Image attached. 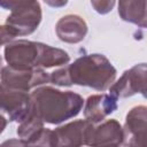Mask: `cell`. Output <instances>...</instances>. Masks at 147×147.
I'll list each match as a JSON object with an SVG mask.
<instances>
[{"label":"cell","instance_id":"cell-1","mask_svg":"<svg viewBox=\"0 0 147 147\" xmlns=\"http://www.w3.org/2000/svg\"><path fill=\"white\" fill-rule=\"evenodd\" d=\"M32 111L42 122L59 124L76 116L84 103L83 98L71 91L62 92L52 87L37 88L31 93Z\"/></svg>","mask_w":147,"mask_h":147},{"label":"cell","instance_id":"cell-2","mask_svg":"<svg viewBox=\"0 0 147 147\" xmlns=\"http://www.w3.org/2000/svg\"><path fill=\"white\" fill-rule=\"evenodd\" d=\"M5 59L9 67L17 70L62 65L70 60L68 53L62 49L28 40L8 44L5 48Z\"/></svg>","mask_w":147,"mask_h":147},{"label":"cell","instance_id":"cell-3","mask_svg":"<svg viewBox=\"0 0 147 147\" xmlns=\"http://www.w3.org/2000/svg\"><path fill=\"white\" fill-rule=\"evenodd\" d=\"M67 68L71 84L90 86L98 91L107 90L116 77V69L101 54L82 56Z\"/></svg>","mask_w":147,"mask_h":147},{"label":"cell","instance_id":"cell-4","mask_svg":"<svg viewBox=\"0 0 147 147\" xmlns=\"http://www.w3.org/2000/svg\"><path fill=\"white\" fill-rule=\"evenodd\" d=\"M31 113L32 101L26 91L0 84V114L7 121L22 122Z\"/></svg>","mask_w":147,"mask_h":147},{"label":"cell","instance_id":"cell-5","mask_svg":"<svg viewBox=\"0 0 147 147\" xmlns=\"http://www.w3.org/2000/svg\"><path fill=\"white\" fill-rule=\"evenodd\" d=\"M0 75L1 84L26 92L34 86L49 82V75H47V72H45L40 68L17 70L8 65L1 70Z\"/></svg>","mask_w":147,"mask_h":147},{"label":"cell","instance_id":"cell-6","mask_svg":"<svg viewBox=\"0 0 147 147\" xmlns=\"http://www.w3.org/2000/svg\"><path fill=\"white\" fill-rule=\"evenodd\" d=\"M93 130V123L90 121H76L52 131L51 146L65 145H87Z\"/></svg>","mask_w":147,"mask_h":147},{"label":"cell","instance_id":"cell-7","mask_svg":"<svg viewBox=\"0 0 147 147\" xmlns=\"http://www.w3.org/2000/svg\"><path fill=\"white\" fill-rule=\"evenodd\" d=\"M146 92V64L134 65L110 86V93L117 98H126L136 93L145 95Z\"/></svg>","mask_w":147,"mask_h":147},{"label":"cell","instance_id":"cell-8","mask_svg":"<svg viewBox=\"0 0 147 147\" xmlns=\"http://www.w3.org/2000/svg\"><path fill=\"white\" fill-rule=\"evenodd\" d=\"M41 21V10L39 3L36 1L29 7L13 10L7 17L6 24L9 25L17 36H25L32 33Z\"/></svg>","mask_w":147,"mask_h":147},{"label":"cell","instance_id":"cell-9","mask_svg":"<svg viewBox=\"0 0 147 147\" xmlns=\"http://www.w3.org/2000/svg\"><path fill=\"white\" fill-rule=\"evenodd\" d=\"M146 107L139 106L126 115L125 126L123 129L124 139H126V145L132 146H145L146 145Z\"/></svg>","mask_w":147,"mask_h":147},{"label":"cell","instance_id":"cell-10","mask_svg":"<svg viewBox=\"0 0 147 147\" xmlns=\"http://www.w3.org/2000/svg\"><path fill=\"white\" fill-rule=\"evenodd\" d=\"M117 109V96L114 94H94L88 96L84 108V116L92 123L105 119Z\"/></svg>","mask_w":147,"mask_h":147},{"label":"cell","instance_id":"cell-11","mask_svg":"<svg viewBox=\"0 0 147 147\" xmlns=\"http://www.w3.org/2000/svg\"><path fill=\"white\" fill-rule=\"evenodd\" d=\"M124 140L123 129L115 119H109L98 127H93L87 145L106 146V145H121Z\"/></svg>","mask_w":147,"mask_h":147},{"label":"cell","instance_id":"cell-12","mask_svg":"<svg viewBox=\"0 0 147 147\" xmlns=\"http://www.w3.org/2000/svg\"><path fill=\"white\" fill-rule=\"evenodd\" d=\"M87 32L85 21L77 15H67L62 17L56 24V33L62 41L79 42L84 39Z\"/></svg>","mask_w":147,"mask_h":147},{"label":"cell","instance_id":"cell-13","mask_svg":"<svg viewBox=\"0 0 147 147\" xmlns=\"http://www.w3.org/2000/svg\"><path fill=\"white\" fill-rule=\"evenodd\" d=\"M118 14L122 20L146 26V0H119Z\"/></svg>","mask_w":147,"mask_h":147},{"label":"cell","instance_id":"cell-14","mask_svg":"<svg viewBox=\"0 0 147 147\" xmlns=\"http://www.w3.org/2000/svg\"><path fill=\"white\" fill-rule=\"evenodd\" d=\"M37 0H0V7L8 10H17L24 7H29Z\"/></svg>","mask_w":147,"mask_h":147},{"label":"cell","instance_id":"cell-15","mask_svg":"<svg viewBox=\"0 0 147 147\" xmlns=\"http://www.w3.org/2000/svg\"><path fill=\"white\" fill-rule=\"evenodd\" d=\"M91 3L99 14H107L113 9L115 0H91Z\"/></svg>","mask_w":147,"mask_h":147},{"label":"cell","instance_id":"cell-16","mask_svg":"<svg viewBox=\"0 0 147 147\" xmlns=\"http://www.w3.org/2000/svg\"><path fill=\"white\" fill-rule=\"evenodd\" d=\"M47 5H49L51 7H56V8H59V7H63L64 5H67V2H68V0H44Z\"/></svg>","mask_w":147,"mask_h":147},{"label":"cell","instance_id":"cell-17","mask_svg":"<svg viewBox=\"0 0 147 147\" xmlns=\"http://www.w3.org/2000/svg\"><path fill=\"white\" fill-rule=\"evenodd\" d=\"M6 124H7V118L0 114V133H1V132L3 131V129L6 127Z\"/></svg>","mask_w":147,"mask_h":147},{"label":"cell","instance_id":"cell-18","mask_svg":"<svg viewBox=\"0 0 147 147\" xmlns=\"http://www.w3.org/2000/svg\"><path fill=\"white\" fill-rule=\"evenodd\" d=\"M1 64H2V60H1V56H0V72H1Z\"/></svg>","mask_w":147,"mask_h":147}]
</instances>
